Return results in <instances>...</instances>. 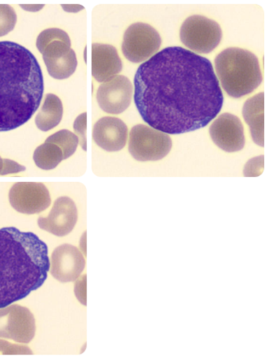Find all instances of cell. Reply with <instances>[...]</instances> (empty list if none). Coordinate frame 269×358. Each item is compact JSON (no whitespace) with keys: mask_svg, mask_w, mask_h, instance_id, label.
I'll return each mask as SVG.
<instances>
[{"mask_svg":"<svg viewBox=\"0 0 269 358\" xmlns=\"http://www.w3.org/2000/svg\"><path fill=\"white\" fill-rule=\"evenodd\" d=\"M134 101L148 126L176 135L207 127L220 113L224 96L209 59L170 47L140 66Z\"/></svg>","mask_w":269,"mask_h":358,"instance_id":"cell-1","label":"cell"},{"mask_svg":"<svg viewBox=\"0 0 269 358\" xmlns=\"http://www.w3.org/2000/svg\"><path fill=\"white\" fill-rule=\"evenodd\" d=\"M43 93V72L36 57L18 43L0 42V132L29 121Z\"/></svg>","mask_w":269,"mask_h":358,"instance_id":"cell-2","label":"cell"},{"mask_svg":"<svg viewBox=\"0 0 269 358\" xmlns=\"http://www.w3.org/2000/svg\"><path fill=\"white\" fill-rule=\"evenodd\" d=\"M50 268L47 244L32 232L0 229V308L43 286Z\"/></svg>","mask_w":269,"mask_h":358,"instance_id":"cell-3","label":"cell"},{"mask_svg":"<svg viewBox=\"0 0 269 358\" xmlns=\"http://www.w3.org/2000/svg\"><path fill=\"white\" fill-rule=\"evenodd\" d=\"M215 62L223 90L233 99L253 93L263 81L259 60L247 50L226 49L216 57Z\"/></svg>","mask_w":269,"mask_h":358,"instance_id":"cell-4","label":"cell"},{"mask_svg":"<svg viewBox=\"0 0 269 358\" xmlns=\"http://www.w3.org/2000/svg\"><path fill=\"white\" fill-rule=\"evenodd\" d=\"M173 148V141L168 134L145 124H137L129 134V151L138 162L162 160Z\"/></svg>","mask_w":269,"mask_h":358,"instance_id":"cell-5","label":"cell"},{"mask_svg":"<svg viewBox=\"0 0 269 358\" xmlns=\"http://www.w3.org/2000/svg\"><path fill=\"white\" fill-rule=\"evenodd\" d=\"M221 28L217 22L203 15H192L183 22L180 39L186 47L198 54H209L219 45Z\"/></svg>","mask_w":269,"mask_h":358,"instance_id":"cell-6","label":"cell"},{"mask_svg":"<svg viewBox=\"0 0 269 358\" xmlns=\"http://www.w3.org/2000/svg\"><path fill=\"white\" fill-rule=\"evenodd\" d=\"M161 43V37L154 28L145 22H136L124 33L122 52L129 61L140 64L156 55Z\"/></svg>","mask_w":269,"mask_h":358,"instance_id":"cell-7","label":"cell"},{"mask_svg":"<svg viewBox=\"0 0 269 358\" xmlns=\"http://www.w3.org/2000/svg\"><path fill=\"white\" fill-rule=\"evenodd\" d=\"M36 331V320L29 309L16 304L0 308V338L28 344Z\"/></svg>","mask_w":269,"mask_h":358,"instance_id":"cell-8","label":"cell"},{"mask_svg":"<svg viewBox=\"0 0 269 358\" xmlns=\"http://www.w3.org/2000/svg\"><path fill=\"white\" fill-rule=\"evenodd\" d=\"M9 201L17 212L33 215L48 208L51 199L48 187L43 183L18 182L9 192Z\"/></svg>","mask_w":269,"mask_h":358,"instance_id":"cell-9","label":"cell"},{"mask_svg":"<svg viewBox=\"0 0 269 358\" xmlns=\"http://www.w3.org/2000/svg\"><path fill=\"white\" fill-rule=\"evenodd\" d=\"M133 84L127 77L116 76L102 83L97 90L96 100L103 111L120 115L131 105Z\"/></svg>","mask_w":269,"mask_h":358,"instance_id":"cell-10","label":"cell"},{"mask_svg":"<svg viewBox=\"0 0 269 358\" xmlns=\"http://www.w3.org/2000/svg\"><path fill=\"white\" fill-rule=\"evenodd\" d=\"M210 138L223 151L235 152L245 144L244 127L240 119L231 113H223L211 124Z\"/></svg>","mask_w":269,"mask_h":358,"instance_id":"cell-11","label":"cell"},{"mask_svg":"<svg viewBox=\"0 0 269 358\" xmlns=\"http://www.w3.org/2000/svg\"><path fill=\"white\" fill-rule=\"evenodd\" d=\"M85 268V259L78 248L63 244L54 250L50 271L55 280L61 282L76 281Z\"/></svg>","mask_w":269,"mask_h":358,"instance_id":"cell-12","label":"cell"},{"mask_svg":"<svg viewBox=\"0 0 269 358\" xmlns=\"http://www.w3.org/2000/svg\"><path fill=\"white\" fill-rule=\"evenodd\" d=\"M78 221V209L72 199L62 196L57 199L48 217H39L40 229L56 236H66L73 230Z\"/></svg>","mask_w":269,"mask_h":358,"instance_id":"cell-13","label":"cell"},{"mask_svg":"<svg viewBox=\"0 0 269 358\" xmlns=\"http://www.w3.org/2000/svg\"><path fill=\"white\" fill-rule=\"evenodd\" d=\"M43 60L49 75L62 80L70 78L78 66L77 56L71 45L54 41L48 45L43 52Z\"/></svg>","mask_w":269,"mask_h":358,"instance_id":"cell-14","label":"cell"},{"mask_svg":"<svg viewBox=\"0 0 269 358\" xmlns=\"http://www.w3.org/2000/svg\"><path fill=\"white\" fill-rule=\"evenodd\" d=\"M129 129L125 123L117 117H105L94 124L93 139L101 149L117 152L124 149L127 143Z\"/></svg>","mask_w":269,"mask_h":358,"instance_id":"cell-15","label":"cell"},{"mask_svg":"<svg viewBox=\"0 0 269 358\" xmlns=\"http://www.w3.org/2000/svg\"><path fill=\"white\" fill-rule=\"evenodd\" d=\"M123 64L117 50L111 45H92V75L97 82L104 83L122 71Z\"/></svg>","mask_w":269,"mask_h":358,"instance_id":"cell-16","label":"cell"},{"mask_svg":"<svg viewBox=\"0 0 269 358\" xmlns=\"http://www.w3.org/2000/svg\"><path fill=\"white\" fill-rule=\"evenodd\" d=\"M242 115L257 145L265 146V94L260 93L246 101Z\"/></svg>","mask_w":269,"mask_h":358,"instance_id":"cell-17","label":"cell"},{"mask_svg":"<svg viewBox=\"0 0 269 358\" xmlns=\"http://www.w3.org/2000/svg\"><path fill=\"white\" fill-rule=\"evenodd\" d=\"M63 116V106L58 96L48 94L36 118L37 127L43 132L59 126Z\"/></svg>","mask_w":269,"mask_h":358,"instance_id":"cell-18","label":"cell"},{"mask_svg":"<svg viewBox=\"0 0 269 358\" xmlns=\"http://www.w3.org/2000/svg\"><path fill=\"white\" fill-rule=\"evenodd\" d=\"M33 159L39 169L51 170L63 161V152L59 146L45 141L34 151Z\"/></svg>","mask_w":269,"mask_h":358,"instance_id":"cell-19","label":"cell"},{"mask_svg":"<svg viewBox=\"0 0 269 358\" xmlns=\"http://www.w3.org/2000/svg\"><path fill=\"white\" fill-rule=\"evenodd\" d=\"M59 146L63 152V160H66L76 152L79 144V138L70 130L62 129L49 136L45 141Z\"/></svg>","mask_w":269,"mask_h":358,"instance_id":"cell-20","label":"cell"},{"mask_svg":"<svg viewBox=\"0 0 269 358\" xmlns=\"http://www.w3.org/2000/svg\"><path fill=\"white\" fill-rule=\"evenodd\" d=\"M54 41H60L71 45V38L66 31L59 28H49L40 33L38 36L36 45L39 52L43 54L48 45Z\"/></svg>","mask_w":269,"mask_h":358,"instance_id":"cell-21","label":"cell"},{"mask_svg":"<svg viewBox=\"0 0 269 358\" xmlns=\"http://www.w3.org/2000/svg\"><path fill=\"white\" fill-rule=\"evenodd\" d=\"M17 15L13 7L8 4H0V37L7 36L13 31Z\"/></svg>","mask_w":269,"mask_h":358,"instance_id":"cell-22","label":"cell"},{"mask_svg":"<svg viewBox=\"0 0 269 358\" xmlns=\"http://www.w3.org/2000/svg\"><path fill=\"white\" fill-rule=\"evenodd\" d=\"M74 132L79 138V143L81 145L82 150H87V113H83L79 115L73 124Z\"/></svg>","mask_w":269,"mask_h":358,"instance_id":"cell-23","label":"cell"},{"mask_svg":"<svg viewBox=\"0 0 269 358\" xmlns=\"http://www.w3.org/2000/svg\"><path fill=\"white\" fill-rule=\"evenodd\" d=\"M265 168V157L259 156L251 159L250 161L245 164L244 168V176L246 178L259 177L264 171Z\"/></svg>","mask_w":269,"mask_h":358,"instance_id":"cell-24","label":"cell"},{"mask_svg":"<svg viewBox=\"0 0 269 358\" xmlns=\"http://www.w3.org/2000/svg\"><path fill=\"white\" fill-rule=\"evenodd\" d=\"M0 355H32V352L26 346L14 345L0 340Z\"/></svg>","mask_w":269,"mask_h":358,"instance_id":"cell-25","label":"cell"},{"mask_svg":"<svg viewBox=\"0 0 269 358\" xmlns=\"http://www.w3.org/2000/svg\"><path fill=\"white\" fill-rule=\"evenodd\" d=\"M74 292L77 299L84 306H87V275H83L78 278L75 283V288Z\"/></svg>","mask_w":269,"mask_h":358,"instance_id":"cell-26","label":"cell"},{"mask_svg":"<svg viewBox=\"0 0 269 358\" xmlns=\"http://www.w3.org/2000/svg\"><path fill=\"white\" fill-rule=\"evenodd\" d=\"M26 171V167L21 166V164L9 160V159H3V166L1 172V176L19 173Z\"/></svg>","mask_w":269,"mask_h":358,"instance_id":"cell-27","label":"cell"},{"mask_svg":"<svg viewBox=\"0 0 269 358\" xmlns=\"http://www.w3.org/2000/svg\"><path fill=\"white\" fill-rule=\"evenodd\" d=\"M61 7L68 13H78L85 9L83 6L79 4H61Z\"/></svg>","mask_w":269,"mask_h":358,"instance_id":"cell-28","label":"cell"},{"mask_svg":"<svg viewBox=\"0 0 269 358\" xmlns=\"http://www.w3.org/2000/svg\"><path fill=\"white\" fill-rule=\"evenodd\" d=\"M20 7L27 11H31V13H37L40 10H42L44 7V4H20Z\"/></svg>","mask_w":269,"mask_h":358,"instance_id":"cell-29","label":"cell"},{"mask_svg":"<svg viewBox=\"0 0 269 358\" xmlns=\"http://www.w3.org/2000/svg\"><path fill=\"white\" fill-rule=\"evenodd\" d=\"M3 166V159L0 157V176H1Z\"/></svg>","mask_w":269,"mask_h":358,"instance_id":"cell-30","label":"cell"}]
</instances>
